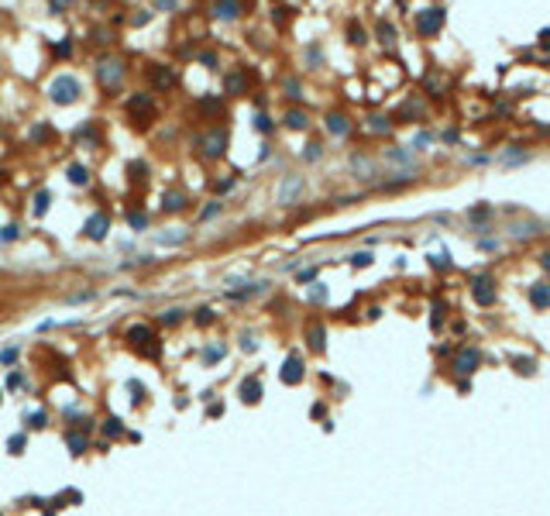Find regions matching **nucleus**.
Returning a JSON list of instances; mask_svg holds the SVG:
<instances>
[{"label":"nucleus","instance_id":"obj_6","mask_svg":"<svg viewBox=\"0 0 550 516\" xmlns=\"http://www.w3.org/2000/svg\"><path fill=\"white\" fill-rule=\"evenodd\" d=\"M471 293H475L478 303H492V299H495L492 279H488V275H475V279H471Z\"/></svg>","mask_w":550,"mask_h":516},{"label":"nucleus","instance_id":"obj_20","mask_svg":"<svg viewBox=\"0 0 550 516\" xmlns=\"http://www.w3.org/2000/svg\"><path fill=\"white\" fill-rule=\"evenodd\" d=\"M217 14L220 17H234L238 14V4H217Z\"/></svg>","mask_w":550,"mask_h":516},{"label":"nucleus","instance_id":"obj_16","mask_svg":"<svg viewBox=\"0 0 550 516\" xmlns=\"http://www.w3.org/2000/svg\"><path fill=\"white\" fill-rule=\"evenodd\" d=\"M327 127H330L333 135H344V131H347V121H344L341 114H330L327 117Z\"/></svg>","mask_w":550,"mask_h":516},{"label":"nucleus","instance_id":"obj_17","mask_svg":"<svg viewBox=\"0 0 550 516\" xmlns=\"http://www.w3.org/2000/svg\"><path fill=\"white\" fill-rule=\"evenodd\" d=\"M186 206V196L183 193H169L165 196V210H183Z\"/></svg>","mask_w":550,"mask_h":516},{"label":"nucleus","instance_id":"obj_11","mask_svg":"<svg viewBox=\"0 0 550 516\" xmlns=\"http://www.w3.org/2000/svg\"><path fill=\"white\" fill-rule=\"evenodd\" d=\"M529 299H533V307H550V286L547 282H537V286L529 289Z\"/></svg>","mask_w":550,"mask_h":516},{"label":"nucleus","instance_id":"obj_24","mask_svg":"<svg viewBox=\"0 0 550 516\" xmlns=\"http://www.w3.org/2000/svg\"><path fill=\"white\" fill-rule=\"evenodd\" d=\"M351 262H355L358 269H361V265H371V255H368V252H358L355 258H351Z\"/></svg>","mask_w":550,"mask_h":516},{"label":"nucleus","instance_id":"obj_18","mask_svg":"<svg viewBox=\"0 0 550 516\" xmlns=\"http://www.w3.org/2000/svg\"><path fill=\"white\" fill-rule=\"evenodd\" d=\"M323 337H327V334H323V327H313V331H309V344H313L317 351H323Z\"/></svg>","mask_w":550,"mask_h":516},{"label":"nucleus","instance_id":"obj_25","mask_svg":"<svg viewBox=\"0 0 550 516\" xmlns=\"http://www.w3.org/2000/svg\"><path fill=\"white\" fill-rule=\"evenodd\" d=\"M371 131H389V124H385V117H371Z\"/></svg>","mask_w":550,"mask_h":516},{"label":"nucleus","instance_id":"obj_10","mask_svg":"<svg viewBox=\"0 0 550 516\" xmlns=\"http://www.w3.org/2000/svg\"><path fill=\"white\" fill-rule=\"evenodd\" d=\"M296 193H299V179H296V176H289L286 183L279 186V203H292V196H296Z\"/></svg>","mask_w":550,"mask_h":516},{"label":"nucleus","instance_id":"obj_8","mask_svg":"<svg viewBox=\"0 0 550 516\" xmlns=\"http://www.w3.org/2000/svg\"><path fill=\"white\" fill-rule=\"evenodd\" d=\"M299 378H303V358L289 355L286 365H282V382H299Z\"/></svg>","mask_w":550,"mask_h":516},{"label":"nucleus","instance_id":"obj_12","mask_svg":"<svg viewBox=\"0 0 550 516\" xmlns=\"http://www.w3.org/2000/svg\"><path fill=\"white\" fill-rule=\"evenodd\" d=\"M69 183H72V186H86V183H90L86 169H83V165H69Z\"/></svg>","mask_w":550,"mask_h":516},{"label":"nucleus","instance_id":"obj_21","mask_svg":"<svg viewBox=\"0 0 550 516\" xmlns=\"http://www.w3.org/2000/svg\"><path fill=\"white\" fill-rule=\"evenodd\" d=\"M155 83H159V86H169L172 72H169V69H155Z\"/></svg>","mask_w":550,"mask_h":516},{"label":"nucleus","instance_id":"obj_19","mask_svg":"<svg viewBox=\"0 0 550 516\" xmlns=\"http://www.w3.org/2000/svg\"><path fill=\"white\" fill-rule=\"evenodd\" d=\"M513 365L519 368L523 375H529V372H533V361H529V358H513Z\"/></svg>","mask_w":550,"mask_h":516},{"label":"nucleus","instance_id":"obj_5","mask_svg":"<svg viewBox=\"0 0 550 516\" xmlns=\"http://www.w3.org/2000/svg\"><path fill=\"white\" fill-rule=\"evenodd\" d=\"M478 361H481V355L475 351V348H461L458 355H454V368H458V372H464V375H468V372H475V368H478Z\"/></svg>","mask_w":550,"mask_h":516},{"label":"nucleus","instance_id":"obj_7","mask_svg":"<svg viewBox=\"0 0 550 516\" xmlns=\"http://www.w3.org/2000/svg\"><path fill=\"white\" fill-rule=\"evenodd\" d=\"M107 227H110V217H107V214H93V217L86 220V234H90L93 241L107 238Z\"/></svg>","mask_w":550,"mask_h":516},{"label":"nucleus","instance_id":"obj_15","mask_svg":"<svg viewBox=\"0 0 550 516\" xmlns=\"http://www.w3.org/2000/svg\"><path fill=\"white\" fill-rule=\"evenodd\" d=\"M224 90H230V93H241V90H244V76H241V72H230L227 80H224Z\"/></svg>","mask_w":550,"mask_h":516},{"label":"nucleus","instance_id":"obj_9","mask_svg":"<svg viewBox=\"0 0 550 516\" xmlns=\"http://www.w3.org/2000/svg\"><path fill=\"white\" fill-rule=\"evenodd\" d=\"M241 399H244V403H258V399H262V386H258V378H244V386H241Z\"/></svg>","mask_w":550,"mask_h":516},{"label":"nucleus","instance_id":"obj_13","mask_svg":"<svg viewBox=\"0 0 550 516\" xmlns=\"http://www.w3.org/2000/svg\"><path fill=\"white\" fill-rule=\"evenodd\" d=\"M286 124L292 127V131H303V127H306V114H303V110H289V114H286Z\"/></svg>","mask_w":550,"mask_h":516},{"label":"nucleus","instance_id":"obj_29","mask_svg":"<svg viewBox=\"0 0 550 516\" xmlns=\"http://www.w3.org/2000/svg\"><path fill=\"white\" fill-rule=\"evenodd\" d=\"M540 265H543V269L550 272V252H543V255H540Z\"/></svg>","mask_w":550,"mask_h":516},{"label":"nucleus","instance_id":"obj_27","mask_svg":"<svg viewBox=\"0 0 550 516\" xmlns=\"http://www.w3.org/2000/svg\"><path fill=\"white\" fill-rule=\"evenodd\" d=\"M217 210H220V203H217V200H213V203H210V206H206V210H203V217H213Z\"/></svg>","mask_w":550,"mask_h":516},{"label":"nucleus","instance_id":"obj_2","mask_svg":"<svg viewBox=\"0 0 550 516\" xmlns=\"http://www.w3.org/2000/svg\"><path fill=\"white\" fill-rule=\"evenodd\" d=\"M121 76H124V69H121L117 59H103L100 66H96V80L103 83V90H117L121 86Z\"/></svg>","mask_w":550,"mask_h":516},{"label":"nucleus","instance_id":"obj_22","mask_svg":"<svg viewBox=\"0 0 550 516\" xmlns=\"http://www.w3.org/2000/svg\"><path fill=\"white\" fill-rule=\"evenodd\" d=\"M14 238H17V227H14V224L0 227V241H14Z\"/></svg>","mask_w":550,"mask_h":516},{"label":"nucleus","instance_id":"obj_28","mask_svg":"<svg viewBox=\"0 0 550 516\" xmlns=\"http://www.w3.org/2000/svg\"><path fill=\"white\" fill-rule=\"evenodd\" d=\"M220 355H224V348H210V351H206V358H210V361H217Z\"/></svg>","mask_w":550,"mask_h":516},{"label":"nucleus","instance_id":"obj_26","mask_svg":"<svg viewBox=\"0 0 550 516\" xmlns=\"http://www.w3.org/2000/svg\"><path fill=\"white\" fill-rule=\"evenodd\" d=\"M254 127H258V131H268L272 124H268V117H265V114H258V117H254Z\"/></svg>","mask_w":550,"mask_h":516},{"label":"nucleus","instance_id":"obj_14","mask_svg":"<svg viewBox=\"0 0 550 516\" xmlns=\"http://www.w3.org/2000/svg\"><path fill=\"white\" fill-rule=\"evenodd\" d=\"M48 200H52V196H48L45 189H42V193L34 196V203H31V214H34V217H42V214L48 210Z\"/></svg>","mask_w":550,"mask_h":516},{"label":"nucleus","instance_id":"obj_23","mask_svg":"<svg viewBox=\"0 0 550 516\" xmlns=\"http://www.w3.org/2000/svg\"><path fill=\"white\" fill-rule=\"evenodd\" d=\"M145 224H148V217H145V214H131V227H134V231H141Z\"/></svg>","mask_w":550,"mask_h":516},{"label":"nucleus","instance_id":"obj_4","mask_svg":"<svg viewBox=\"0 0 550 516\" xmlns=\"http://www.w3.org/2000/svg\"><path fill=\"white\" fill-rule=\"evenodd\" d=\"M440 24H444V11L440 7H430V11L420 14L416 28H420V34H434V31H440Z\"/></svg>","mask_w":550,"mask_h":516},{"label":"nucleus","instance_id":"obj_1","mask_svg":"<svg viewBox=\"0 0 550 516\" xmlns=\"http://www.w3.org/2000/svg\"><path fill=\"white\" fill-rule=\"evenodd\" d=\"M83 93V83L72 76V72H58L55 80H52V86H48V97L55 103H62V107H69V103H76Z\"/></svg>","mask_w":550,"mask_h":516},{"label":"nucleus","instance_id":"obj_3","mask_svg":"<svg viewBox=\"0 0 550 516\" xmlns=\"http://www.w3.org/2000/svg\"><path fill=\"white\" fill-rule=\"evenodd\" d=\"M200 145H203V151L210 155V159H217V155H224V148H227V131H224V127H213V131L200 135Z\"/></svg>","mask_w":550,"mask_h":516}]
</instances>
